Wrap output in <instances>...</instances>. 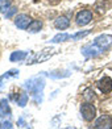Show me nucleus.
I'll list each match as a JSON object with an SVG mask.
<instances>
[{
	"mask_svg": "<svg viewBox=\"0 0 112 129\" xmlns=\"http://www.w3.org/2000/svg\"><path fill=\"white\" fill-rule=\"evenodd\" d=\"M25 90L31 93L36 104H41L44 100V88H45V79L42 77H34L26 80L24 83Z\"/></svg>",
	"mask_w": 112,
	"mask_h": 129,
	"instance_id": "nucleus-1",
	"label": "nucleus"
},
{
	"mask_svg": "<svg viewBox=\"0 0 112 129\" xmlns=\"http://www.w3.org/2000/svg\"><path fill=\"white\" fill-rule=\"evenodd\" d=\"M80 113L86 121H92L96 116V108L91 103H85L80 105Z\"/></svg>",
	"mask_w": 112,
	"mask_h": 129,
	"instance_id": "nucleus-2",
	"label": "nucleus"
},
{
	"mask_svg": "<svg viewBox=\"0 0 112 129\" xmlns=\"http://www.w3.org/2000/svg\"><path fill=\"white\" fill-rule=\"evenodd\" d=\"M80 51H82V54H83L86 58H95L99 54H102L103 49L99 48L96 44H87V45H85L83 48H82Z\"/></svg>",
	"mask_w": 112,
	"mask_h": 129,
	"instance_id": "nucleus-3",
	"label": "nucleus"
},
{
	"mask_svg": "<svg viewBox=\"0 0 112 129\" xmlns=\"http://www.w3.org/2000/svg\"><path fill=\"white\" fill-rule=\"evenodd\" d=\"M54 53H55V50L53 49V48L44 49L42 51H40L38 54L34 55L28 63H41V62H44V61H46V59H49L51 55H54Z\"/></svg>",
	"mask_w": 112,
	"mask_h": 129,
	"instance_id": "nucleus-4",
	"label": "nucleus"
},
{
	"mask_svg": "<svg viewBox=\"0 0 112 129\" xmlns=\"http://www.w3.org/2000/svg\"><path fill=\"white\" fill-rule=\"evenodd\" d=\"M92 20V12L91 11H80V12L76 15L75 17V21H76V25H79V26H85L87 24H90Z\"/></svg>",
	"mask_w": 112,
	"mask_h": 129,
	"instance_id": "nucleus-5",
	"label": "nucleus"
},
{
	"mask_svg": "<svg viewBox=\"0 0 112 129\" xmlns=\"http://www.w3.org/2000/svg\"><path fill=\"white\" fill-rule=\"evenodd\" d=\"M94 44H96L99 48H102L103 51H104L112 45V36L111 34H100V36H98L94 40Z\"/></svg>",
	"mask_w": 112,
	"mask_h": 129,
	"instance_id": "nucleus-6",
	"label": "nucleus"
},
{
	"mask_svg": "<svg viewBox=\"0 0 112 129\" xmlns=\"http://www.w3.org/2000/svg\"><path fill=\"white\" fill-rule=\"evenodd\" d=\"M31 22H32V19L28 15H25V13L17 15L16 19H15V25L19 29H22V30L28 29V26L31 25Z\"/></svg>",
	"mask_w": 112,
	"mask_h": 129,
	"instance_id": "nucleus-7",
	"label": "nucleus"
},
{
	"mask_svg": "<svg viewBox=\"0 0 112 129\" xmlns=\"http://www.w3.org/2000/svg\"><path fill=\"white\" fill-rule=\"evenodd\" d=\"M98 87L103 93H109L112 91V79L109 77H103L98 82Z\"/></svg>",
	"mask_w": 112,
	"mask_h": 129,
	"instance_id": "nucleus-8",
	"label": "nucleus"
},
{
	"mask_svg": "<svg viewBox=\"0 0 112 129\" xmlns=\"http://www.w3.org/2000/svg\"><path fill=\"white\" fill-rule=\"evenodd\" d=\"M95 128H103V129H109L112 128V119L108 115H102L99 119L95 121Z\"/></svg>",
	"mask_w": 112,
	"mask_h": 129,
	"instance_id": "nucleus-9",
	"label": "nucleus"
},
{
	"mask_svg": "<svg viewBox=\"0 0 112 129\" xmlns=\"http://www.w3.org/2000/svg\"><path fill=\"white\" fill-rule=\"evenodd\" d=\"M12 111H11L9 103L7 99H2L0 100V119H5V117H9Z\"/></svg>",
	"mask_w": 112,
	"mask_h": 129,
	"instance_id": "nucleus-10",
	"label": "nucleus"
},
{
	"mask_svg": "<svg viewBox=\"0 0 112 129\" xmlns=\"http://www.w3.org/2000/svg\"><path fill=\"white\" fill-rule=\"evenodd\" d=\"M54 26L57 29H61V30H62V29H67L70 26V20L67 19L66 16H60L54 21Z\"/></svg>",
	"mask_w": 112,
	"mask_h": 129,
	"instance_id": "nucleus-11",
	"label": "nucleus"
},
{
	"mask_svg": "<svg viewBox=\"0 0 112 129\" xmlns=\"http://www.w3.org/2000/svg\"><path fill=\"white\" fill-rule=\"evenodd\" d=\"M28 55V53L26 51H22V50H19V51H13L12 54H11L9 57V61L11 62H21V61H24L25 58Z\"/></svg>",
	"mask_w": 112,
	"mask_h": 129,
	"instance_id": "nucleus-12",
	"label": "nucleus"
},
{
	"mask_svg": "<svg viewBox=\"0 0 112 129\" xmlns=\"http://www.w3.org/2000/svg\"><path fill=\"white\" fill-rule=\"evenodd\" d=\"M67 40H71V34H69V33H60V34H57V36L53 37L50 40V42L51 44H60V42H65V41H67Z\"/></svg>",
	"mask_w": 112,
	"mask_h": 129,
	"instance_id": "nucleus-13",
	"label": "nucleus"
},
{
	"mask_svg": "<svg viewBox=\"0 0 112 129\" xmlns=\"http://www.w3.org/2000/svg\"><path fill=\"white\" fill-rule=\"evenodd\" d=\"M29 100V98H28V93L26 92H20V93H17V98H16V103L19 107H25L26 103Z\"/></svg>",
	"mask_w": 112,
	"mask_h": 129,
	"instance_id": "nucleus-14",
	"label": "nucleus"
},
{
	"mask_svg": "<svg viewBox=\"0 0 112 129\" xmlns=\"http://www.w3.org/2000/svg\"><path fill=\"white\" fill-rule=\"evenodd\" d=\"M41 28H42V22H41L40 20H33V21L31 22V25L28 26V32L37 33V32H40Z\"/></svg>",
	"mask_w": 112,
	"mask_h": 129,
	"instance_id": "nucleus-15",
	"label": "nucleus"
},
{
	"mask_svg": "<svg viewBox=\"0 0 112 129\" xmlns=\"http://www.w3.org/2000/svg\"><path fill=\"white\" fill-rule=\"evenodd\" d=\"M83 99L87 102H92L95 100V92H94L92 88H86L83 91Z\"/></svg>",
	"mask_w": 112,
	"mask_h": 129,
	"instance_id": "nucleus-16",
	"label": "nucleus"
},
{
	"mask_svg": "<svg viewBox=\"0 0 112 129\" xmlns=\"http://www.w3.org/2000/svg\"><path fill=\"white\" fill-rule=\"evenodd\" d=\"M11 7V0H0V13H5Z\"/></svg>",
	"mask_w": 112,
	"mask_h": 129,
	"instance_id": "nucleus-17",
	"label": "nucleus"
},
{
	"mask_svg": "<svg viewBox=\"0 0 112 129\" xmlns=\"http://www.w3.org/2000/svg\"><path fill=\"white\" fill-rule=\"evenodd\" d=\"M90 33H91V30H83V32H78V33L73 34V36H71V40H74V41H78V40H80V38H85V37H86V36H88Z\"/></svg>",
	"mask_w": 112,
	"mask_h": 129,
	"instance_id": "nucleus-18",
	"label": "nucleus"
},
{
	"mask_svg": "<svg viewBox=\"0 0 112 129\" xmlns=\"http://www.w3.org/2000/svg\"><path fill=\"white\" fill-rule=\"evenodd\" d=\"M15 13H16V8H9V11H7L4 15H5V17H7V19H11V17H12Z\"/></svg>",
	"mask_w": 112,
	"mask_h": 129,
	"instance_id": "nucleus-19",
	"label": "nucleus"
},
{
	"mask_svg": "<svg viewBox=\"0 0 112 129\" xmlns=\"http://www.w3.org/2000/svg\"><path fill=\"white\" fill-rule=\"evenodd\" d=\"M0 128H4V129L12 128V122H9V121H3V122H0Z\"/></svg>",
	"mask_w": 112,
	"mask_h": 129,
	"instance_id": "nucleus-20",
	"label": "nucleus"
},
{
	"mask_svg": "<svg viewBox=\"0 0 112 129\" xmlns=\"http://www.w3.org/2000/svg\"><path fill=\"white\" fill-rule=\"evenodd\" d=\"M17 125H19V126H28V125L25 124V121H24V119H22V117L17 120Z\"/></svg>",
	"mask_w": 112,
	"mask_h": 129,
	"instance_id": "nucleus-21",
	"label": "nucleus"
}]
</instances>
